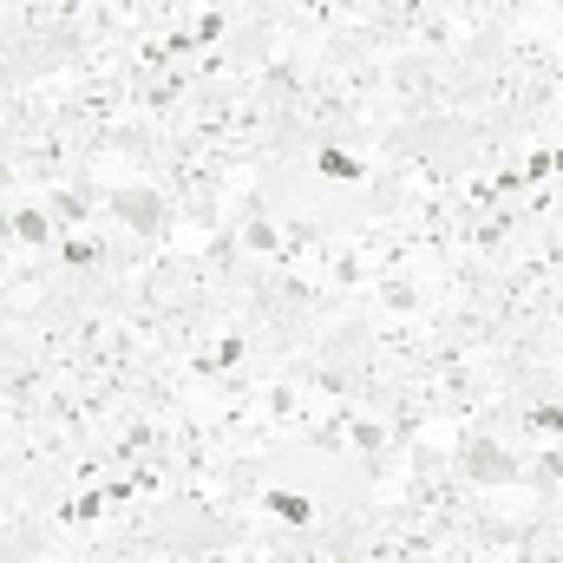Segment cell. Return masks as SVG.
Here are the masks:
<instances>
[{"label":"cell","instance_id":"6da1fadb","mask_svg":"<svg viewBox=\"0 0 563 563\" xmlns=\"http://www.w3.org/2000/svg\"><path fill=\"white\" fill-rule=\"evenodd\" d=\"M59 236H66V230H59L53 210H33V203H20V197L7 203V243H13V250H53Z\"/></svg>","mask_w":563,"mask_h":563},{"label":"cell","instance_id":"7a4b0ae2","mask_svg":"<svg viewBox=\"0 0 563 563\" xmlns=\"http://www.w3.org/2000/svg\"><path fill=\"white\" fill-rule=\"evenodd\" d=\"M314 164H321V177H334V184H367V177H374V164H367L361 151H347V144H314Z\"/></svg>","mask_w":563,"mask_h":563},{"label":"cell","instance_id":"3957f363","mask_svg":"<svg viewBox=\"0 0 563 563\" xmlns=\"http://www.w3.org/2000/svg\"><path fill=\"white\" fill-rule=\"evenodd\" d=\"M263 511H269L276 525H288V531H308V525H314V505H308L301 492H269V485H263Z\"/></svg>","mask_w":563,"mask_h":563}]
</instances>
